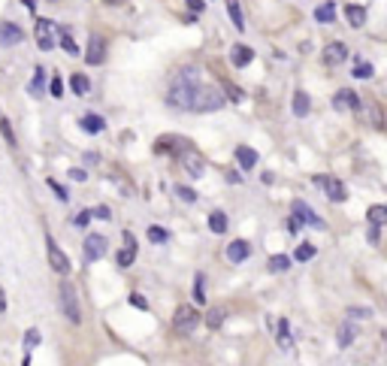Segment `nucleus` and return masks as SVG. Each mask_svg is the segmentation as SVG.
Returning <instances> with one entry per match:
<instances>
[{
  "label": "nucleus",
  "instance_id": "nucleus-1",
  "mask_svg": "<svg viewBox=\"0 0 387 366\" xmlns=\"http://www.w3.org/2000/svg\"><path fill=\"white\" fill-rule=\"evenodd\" d=\"M200 88V70L197 67H182L172 79V85L167 91V103L172 110H182V112H191V103H194V94Z\"/></svg>",
  "mask_w": 387,
  "mask_h": 366
},
{
  "label": "nucleus",
  "instance_id": "nucleus-2",
  "mask_svg": "<svg viewBox=\"0 0 387 366\" xmlns=\"http://www.w3.org/2000/svg\"><path fill=\"white\" fill-rule=\"evenodd\" d=\"M224 103H227V100H224V94H221L215 85H200V88H197V94H194L191 112H215Z\"/></svg>",
  "mask_w": 387,
  "mask_h": 366
},
{
  "label": "nucleus",
  "instance_id": "nucleus-3",
  "mask_svg": "<svg viewBox=\"0 0 387 366\" xmlns=\"http://www.w3.org/2000/svg\"><path fill=\"white\" fill-rule=\"evenodd\" d=\"M197 324H200V312L188 303L179 306L176 315H172V333H179V336H191L197 330Z\"/></svg>",
  "mask_w": 387,
  "mask_h": 366
},
{
  "label": "nucleus",
  "instance_id": "nucleus-4",
  "mask_svg": "<svg viewBox=\"0 0 387 366\" xmlns=\"http://www.w3.org/2000/svg\"><path fill=\"white\" fill-rule=\"evenodd\" d=\"M57 299H61V309H64V318L70 324H79L82 321V312H79V299H76V288L70 281H61L57 285Z\"/></svg>",
  "mask_w": 387,
  "mask_h": 366
},
{
  "label": "nucleus",
  "instance_id": "nucleus-5",
  "mask_svg": "<svg viewBox=\"0 0 387 366\" xmlns=\"http://www.w3.org/2000/svg\"><path fill=\"white\" fill-rule=\"evenodd\" d=\"M46 254H48V263H52V270L57 272V276H67L70 272V257L61 252V245H57L52 236L46 239Z\"/></svg>",
  "mask_w": 387,
  "mask_h": 366
},
{
  "label": "nucleus",
  "instance_id": "nucleus-6",
  "mask_svg": "<svg viewBox=\"0 0 387 366\" xmlns=\"http://www.w3.org/2000/svg\"><path fill=\"white\" fill-rule=\"evenodd\" d=\"M315 185L324 188L327 200H333V203H345L348 200V191H345V185L339 179H330V176H315Z\"/></svg>",
  "mask_w": 387,
  "mask_h": 366
},
{
  "label": "nucleus",
  "instance_id": "nucleus-7",
  "mask_svg": "<svg viewBox=\"0 0 387 366\" xmlns=\"http://www.w3.org/2000/svg\"><path fill=\"white\" fill-rule=\"evenodd\" d=\"M179 161H182V166H185V173H188V176H194V179H200L203 173H206V161H203V155H200V152H194L191 146H188L185 152L179 155Z\"/></svg>",
  "mask_w": 387,
  "mask_h": 366
},
{
  "label": "nucleus",
  "instance_id": "nucleus-8",
  "mask_svg": "<svg viewBox=\"0 0 387 366\" xmlns=\"http://www.w3.org/2000/svg\"><path fill=\"white\" fill-rule=\"evenodd\" d=\"M106 248H109V243H106V236H100V233H91V236H85V261L88 263H97L106 254Z\"/></svg>",
  "mask_w": 387,
  "mask_h": 366
},
{
  "label": "nucleus",
  "instance_id": "nucleus-9",
  "mask_svg": "<svg viewBox=\"0 0 387 366\" xmlns=\"http://www.w3.org/2000/svg\"><path fill=\"white\" fill-rule=\"evenodd\" d=\"M103 61H106V40L97 37V33H91V37H88V49H85V64L97 67Z\"/></svg>",
  "mask_w": 387,
  "mask_h": 366
},
{
  "label": "nucleus",
  "instance_id": "nucleus-10",
  "mask_svg": "<svg viewBox=\"0 0 387 366\" xmlns=\"http://www.w3.org/2000/svg\"><path fill=\"white\" fill-rule=\"evenodd\" d=\"M37 46L43 52H52L55 49V24L48 19H37Z\"/></svg>",
  "mask_w": 387,
  "mask_h": 366
},
{
  "label": "nucleus",
  "instance_id": "nucleus-11",
  "mask_svg": "<svg viewBox=\"0 0 387 366\" xmlns=\"http://www.w3.org/2000/svg\"><path fill=\"white\" fill-rule=\"evenodd\" d=\"M291 212L296 215V221H300V224H312V227H318V230H324V227H327V224H324V221H321L318 215H315V209H309V206L303 203V200H294Z\"/></svg>",
  "mask_w": 387,
  "mask_h": 366
},
{
  "label": "nucleus",
  "instance_id": "nucleus-12",
  "mask_svg": "<svg viewBox=\"0 0 387 366\" xmlns=\"http://www.w3.org/2000/svg\"><path fill=\"white\" fill-rule=\"evenodd\" d=\"M21 40H24V31L19 28V24L0 21V46H3V49H12V46H19Z\"/></svg>",
  "mask_w": 387,
  "mask_h": 366
},
{
  "label": "nucleus",
  "instance_id": "nucleus-13",
  "mask_svg": "<svg viewBox=\"0 0 387 366\" xmlns=\"http://www.w3.org/2000/svg\"><path fill=\"white\" fill-rule=\"evenodd\" d=\"M333 110H339V112H345V110H363V103H360V97L354 94L351 88H342L339 94L333 97Z\"/></svg>",
  "mask_w": 387,
  "mask_h": 366
},
{
  "label": "nucleus",
  "instance_id": "nucleus-14",
  "mask_svg": "<svg viewBox=\"0 0 387 366\" xmlns=\"http://www.w3.org/2000/svg\"><path fill=\"white\" fill-rule=\"evenodd\" d=\"M115 261H118L121 270H127V266L136 261V239H134V233H125V248L118 252V257H115Z\"/></svg>",
  "mask_w": 387,
  "mask_h": 366
},
{
  "label": "nucleus",
  "instance_id": "nucleus-15",
  "mask_svg": "<svg viewBox=\"0 0 387 366\" xmlns=\"http://www.w3.org/2000/svg\"><path fill=\"white\" fill-rule=\"evenodd\" d=\"M345 58H348V46H345V43H330L324 49V64L327 67H339Z\"/></svg>",
  "mask_w": 387,
  "mask_h": 366
},
{
  "label": "nucleus",
  "instance_id": "nucleus-16",
  "mask_svg": "<svg viewBox=\"0 0 387 366\" xmlns=\"http://www.w3.org/2000/svg\"><path fill=\"white\" fill-rule=\"evenodd\" d=\"M254 61V49H249V46H242V43H236L233 49H230V64L233 67H249Z\"/></svg>",
  "mask_w": 387,
  "mask_h": 366
},
{
  "label": "nucleus",
  "instance_id": "nucleus-17",
  "mask_svg": "<svg viewBox=\"0 0 387 366\" xmlns=\"http://www.w3.org/2000/svg\"><path fill=\"white\" fill-rule=\"evenodd\" d=\"M249 254H251V245L245 243V239H233V243L227 245V261L230 263H242Z\"/></svg>",
  "mask_w": 387,
  "mask_h": 366
},
{
  "label": "nucleus",
  "instance_id": "nucleus-18",
  "mask_svg": "<svg viewBox=\"0 0 387 366\" xmlns=\"http://www.w3.org/2000/svg\"><path fill=\"white\" fill-rule=\"evenodd\" d=\"M188 148L185 139H179V137H161L158 139V152H172V155H182Z\"/></svg>",
  "mask_w": 387,
  "mask_h": 366
},
{
  "label": "nucleus",
  "instance_id": "nucleus-19",
  "mask_svg": "<svg viewBox=\"0 0 387 366\" xmlns=\"http://www.w3.org/2000/svg\"><path fill=\"white\" fill-rule=\"evenodd\" d=\"M354 339H357V324H354V321H345L342 327H339V336H336V345H339V348H348Z\"/></svg>",
  "mask_w": 387,
  "mask_h": 366
},
{
  "label": "nucleus",
  "instance_id": "nucleus-20",
  "mask_svg": "<svg viewBox=\"0 0 387 366\" xmlns=\"http://www.w3.org/2000/svg\"><path fill=\"white\" fill-rule=\"evenodd\" d=\"M236 164H240L242 170H251V166H258V152L249 146H240L236 148Z\"/></svg>",
  "mask_w": 387,
  "mask_h": 366
},
{
  "label": "nucleus",
  "instance_id": "nucleus-21",
  "mask_svg": "<svg viewBox=\"0 0 387 366\" xmlns=\"http://www.w3.org/2000/svg\"><path fill=\"white\" fill-rule=\"evenodd\" d=\"M345 19H348V24H351V28H363V24H366V10H363V6H345Z\"/></svg>",
  "mask_w": 387,
  "mask_h": 366
},
{
  "label": "nucleus",
  "instance_id": "nucleus-22",
  "mask_svg": "<svg viewBox=\"0 0 387 366\" xmlns=\"http://www.w3.org/2000/svg\"><path fill=\"white\" fill-rule=\"evenodd\" d=\"M309 110H312L309 94H306V91H296V94H294V115H296V119H306Z\"/></svg>",
  "mask_w": 387,
  "mask_h": 366
},
{
  "label": "nucleus",
  "instance_id": "nucleus-23",
  "mask_svg": "<svg viewBox=\"0 0 387 366\" xmlns=\"http://www.w3.org/2000/svg\"><path fill=\"white\" fill-rule=\"evenodd\" d=\"M82 130H85V133H103L106 130V121L100 119V115L88 112L85 119H82Z\"/></svg>",
  "mask_w": 387,
  "mask_h": 366
},
{
  "label": "nucleus",
  "instance_id": "nucleus-24",
  "mask_svg": "<svg viewBox=\"0 0 387 366\" xmlns=\"http://www.w3.org/2000/svg\"><path fill=\"white\" fill-rule=\"evenodd\" d=\"M227 12H230V21L236 24V31H245V15H242L240 0H227Z\"/></svg>",
  "mask_w": 387,
  "mask_h": 366
},
{
  "label": "nucleus",
  "instance_id": "nucleus-25",
  "mask_svg": "<svg viewBox=\"0 0 387 366\" xmlns=\"http://www.w3.org/2000/svg\"><path fill=\"white\" fill-rule=\"evenodd\" d=\"M291 345H294V339H291V324L282 318V321H278V348H282V351H291Z\"/></svg>",
  "mask_w": 387,
  "mask_h": 366
},
{
  "label": "nucleus",
  "instance_id": "nucleus-26",
  "mask_svg": "<svg viewBox=\"0 0 387 366\" xmlns=\"http://www.w3.org/2000/svg\"><path fill=\"white\" fill-rule=\"evenodd\" d=\"M366 218H369V224H375V227H381V224H387V206H381V203L369 206Z\"/></svg>",
  "mask_w": 387,
  "mask_h": 366
},
{
  "label": "nucleus",
  "instance_id": "nucleus-27",
  "mask_svg": "<svg viewBox=\"0 0 387 366\" xmlns=\"http://www.w3.org/2000/svg\"><path fill=\"white\" fill-rule=\"evenodd\" d=\"M70 88L76 91L79 97H85L88 91H91V82H88V76H82V73H73V76H70Z\"/></svg>",
  "mask_w": 387,
  "mask_h": 366
},
{
  "label": "nucleus",
  "instance_id": "nucleus-28",
  "mask_svg": "<svg viewBox=\"0 0 387 366\" xmlns=\"http://www.w3.org/2000/svg\"><path fill=\"white\" fill-rule=\"evenodd\" d=\"M209 230L212 233H227V215L221 212V209H215L209 215Z\"/></svg>",
  "mask_w": 387,
  "mask_h": 366
},
{
  "label": "nucleus",
  "instance_id": "nucleus-29",
  "mask_svg": "<svg viewBox=\"0 0 387 366\" xmlns=\"http://www.w3.org/2000/svg\"><path fill=\"white\" fill-rule=\"evenodd\" d=\"M61 31V49L67 55H79V46H76V40H73V33H70V28H57Z\"/></svg>",
  "mask_w": 387,
  "mask_h": 366
},
{
  "label": "nucleus",
  "instance_id": "nucleus-30",
  "mask_svg": "<svg viewBox=\"0 0 387 366\" xmlns=\"http://www.w3.org/2000/svg\"><path fill=\"white\" fill-rule=\"evenodd\" d=\"M333 19H336V3H321L318 10H315V21L327 24V21H333Z\"/></svg>",
  "mask_w": 387,
  "mask_h": 366
},
{
  "label": "nucleus",
  "instance_id": "nucleus-31",
  "mask_svg": "<svg viewBox=\"0 0 387 366\" xmlns=\"http://www.w3.org/2000/svg\"><path fill=\"white\" fill-rule=\"evenodd\" d=\"M224 318H227V309H212L209 315H206V327H209V330H218L221 324H224Z\"/></svg>",
  "mask_w": 387,
  "mask_h": 366
},
{
  "label": "nucleus",
  "instance_id": "nucleus-32",
  "mask_svg": "<svg viewBox=\"0 0 387 366\" xmlns=\"http://www.w3.org/2000/svg\"><path fill=\"white\" fill-rule=\"evenodd\" d=\"M269 270H273V272L291 270V257H287V254H273V257H269Z\"/></svg>",
  "mask_w": 387,
  "mask_h": 366
},
{
  "label": "nucleus",
  "instance_id": "nucleus-33",
  "mask_svg": "<svg viewBox=\"0 0 387 366\" xmlns=\"http://www.w3.org/2000/svg\"><path fill=\"white\" fill-rule=\"evenodd\" d=\"M372 73H375V67L369 61H357V64H354V79H372Z\"/></svg>",
  "mask_w": 387,
  "mask_h": 366
},
{
  "label": "nucleus",
  "instance_id": "nucleus-34",
  "mask_svg": "<svg viewBox=\"0 0 387 366\" xmlns=\"http://www.w3.org/2000/svg\"><path fill=\"white\" fill-rule=\"evenodd\" d=\"M224 94H227L224 100H230V103H242V97H245L242 88H236L233 82H224Z\"/></svg>",
  "mask_w": 387,
  "mask_h": 366
},
{
  "label": "nucleus",
  "instance_id": "nucleus-35",
  "mask_svg": "<svg viewBox=\"0 0 387 366\" xmlns=\"http://www.w3.org/2000/svg\"><path fill=\"white\" fill-rule=\"evenodd\" d=\"M43 82H46V70L43 67H37V73H34V82H30V94H43Z\"/></svg>",
  "mask_w": 387,
  "mask_h": 366
},
{
  "label": "nucleus",
  "instance_id": "nucleus-36",
  "mask_svg": "<svg viewBox=\"0 0 387 366\" xmlns=\"http://www.w3.org/2000/svg\"><path fill=\"white\" fill-rule=\"evenodd\" d=\"M312 257H315V245H309V243H303L300 248H296V252H294V261H312Z\"/></svg>",
  "mask_w": 387,
  "mask_h": 366
},
{
  "label": "nucleus",
  "instance_id": "nucleus-37",
  "mask_svg": "<svg viewBox=\"0 0 387 366\" xmlns=\"http://www.w3.org/2000/svg\"><path fill=\"white\" fill-rule=\"evenodd\" d=\"M366 112H369V124L381 130V128H384V121H381V110H378L375 103H366Z\"/></svg>",
  "mask_w": 387,
  "mask_h": 366
},
{
  "label": "nucleus",
  "instance_id": "nucleus-38",
  "mask_svg": "<svg viewBox=\"0 0 387 366\" xmlns=\"http://www.w3.org/2000/svg\"><path fill=\"white\" fill-rule=\"evenodd\" d=\"M369 318H372V312H369V309H360V306H351V309H348V321H354V324H357V321H369Z\"/></svg>",
  "mask_w": 387,
  "mask_h": 366
},
{
  "label": "nucleus",
  "instance_id": "nucleus-39",
  "mask_svg": "<svg viewBox=\"0 0 387 366\" xmlns=\"http://www.w3.org/2000/svg\"><path fill=\"white\" fill-rule=\"evenodd\" d=\"M0 133H3V139H6V146L10 148H15V133H12V128H10V121L0 115Z\"/></svg>",
  "mask_w": 387,
  "mask_h": 366
},
{
  "label": "nucleus",
  "instance_id": "nucleus-40",
  "mask_svg": "<svg viewBox=\"0 0 387 366\" xmlns=\"http://www.w3.org/2000/svg\"><path fill=\"white\" fill-rule=\"evenodd\" d=\"M148 239H152L154 245H161V243H167V239H170V233L163 227H148Z\"/></svg>",
  "mask_w": 387,
  "mask_h": 366
},
{
  "label": "nucleus",
  "instance_id": "nucleus-41",
  "mask_svg": "<svg viewBox=\"0 0 387 366\" xmlns=\"http://www.w3.org/2000/svg\"><path fill=\"white\" fill-rule=\"evenodd\" d=\"M176 197L185 200V203H197V191H191L188 185H176Z\"/></svg>",
  "mask_w": 387,
  "mask_h": 366
},
{
  "label": "nucleus",
  "instance_id": "nucleus-42",
  "mask_svg": "<svg viewBox=\"0 0 387 366\" xmlns=\"http://www.w3.org/2000/svg\"><path fill=\"white\" fill-rule=\"evenodd\" d=\"M39 345V330H28V336H24V351H30V348H37Z\"/></svg>",
  "mask_w": 387,
  "mask_h": 366
},
{
  "label": "nucleus",
  "instance_id": "nucleus-43",
  "mask_svg": "<svg viewBox=\"0 0 387 366\" xmlns=\"http://www.w3.org/2000/svg\"><path fill=\"white\" fill-rule=\"evenodd\" d=\"M194 299L197 303H206V294H203V276H197V281H194Z\"/></svg>",
  "mask_w": 387,
  "mask_h": 366
},
{
  "label": "nucleus",
  "instance_id": "nucleus-44",
  "mask_svg": "<svg viewBox=\"0 0 387 366\" xmlns=\"http://www.w3.org/2000/svg\"><path fill=\"white\" fill-rule=\"evenodd\" d=\"M48 91H52V97H64V82L55 76L52 82H48Z\"/></svg>",
  "mask_w": 387,
  "mask_h": 366
},
{
  "label": "nucleus",
  "instance_id": "nucleus-45",
  "mask_svg": "<svg viewBox=\"0 0 387 366\" xmlns=\"http://www.w3.org/2000/svg\"><path fill=\"white\" fill-rule=\"evenodd\" d=\"M91 218H94L91 209H85V212H79V215H76V221H73V224H76V227H85V224L91 221Z\"/></svg>",
  "mask_w": 387,
  "mask_h": 366
},
{
  "label": "nucleus",
  "instance_id": "nucleus-46",
  "mask_svg": "<svg viewBox=\"0 0 387 366\" xmlns=\"http://www.w3.org/2000/svg\"><path fill=\"white\" fill-rule=\"evenodd\" d=\"M48 188H52L55 194H57V200H67V191H64V185H57L55 179H48Z\"/></svg>",
  "mask_w": 387,
  "mask_h": 366
},
{
  "label": "nucleus",
  "instance_id": "nucleus-47",
  "mask_svg": "<svg viewBox=\"0 0 387 366\" xmlns=\"http://www.w3.org/2000/svg\"><path fill=\"white\" fill-rule=\"evenodd\" d=\"M91 215H97V218H103V221H109V218H112V212H109V206H97V209H94Z\"/></svg>",
  "mask_w": 387,
  "mask_h": 366
},
{
  "label": "nucleus",
  "instance_id": "nucleus-48",
  "mask_svg": "<svg viewBox=\"0 0 387 366\" xmlns=\"http://www.w3.org/2000/svg\"><path fill=\"white\" fill-rule=\"evenodd\" d=\"M185 3H188V10H191V12H203L206 10L203 0H185Z\"/></svg>",
  "mask_w": 387,
  "mask_h": 366
},
{
  "label": "nucleus",
  "instance_id": "nucleus-49",
  "mask_svg": "<svg viewBox=\"0 0 387 366\" xmlns=\"http://www.w3.org/2000/svg\"><path fill=\"white\" fill-rule=\"evenodd\" d=\"M378 239H381V227H375V224H372V227H369V243L378 245Z\"/></svg>",
  "mask_w": 387,
  "mask_h": 366
},
{
  "label": "nucleus",
  "instance_id": "nucleus-50",
  "mask_svg": "<svg viewBox=\"0 0 387 366\" xmlns=\"http://www.w3.org/2000/svg\"><path fill=\"white\" fill-rule=\"evenodd\" d=\"M130 303L136 306V309H148V303H145V297H139V294H134L130 297Z\"/></svg>",
  "mask_w": 387,
  "mask_h": 366
},
{
  "label": "nucleus",
  "instance_id": "nucleus-51",
  "mask_svg": "<svg viewBox=\"0 0 387 366\" xmlns=\"http://www.w3.org/2000/svg\"><path fill=\"white\" fill-rule=\"evenodd\" d=\"M285 227H287V230H291V233H296V230H300V227H303V224H300V221H296V215H291V218H287V224H285Z\"/></svg>",
  "mask_w": 387,
  "mask_h": 366
},
{
  "label": "nucleus",
  "instance_id": "nucleus-52",
  "mask_svg": "<svg viewBox=\"0 0 387 366\" xmlns=\"http://www.w3.org/2000/svg\"><path fill=\"white\" fill-rule=\"evenodd\" d=\"M70 176L76 179V182H85V179H88V173H85V170H70Z\"/></svg>",
  "mask_w": 387,
  "mask_h": 366
},
{
  "label": "nucleus",
  "instance_id": "nucleus-53",
  "mask_svg": "<svg viewBox=\"0 0 387 366\" xmlns=\"http://www.w3.org/2000/svg\"><path fill=\"white\" fill-rule=\"evenodd\" d=\"M21 3H24V6H28V10H30V12H34V10H37V0H21Z\"/></svg>",
  "mask_w": 387,
  "mask_h": 366
},
{
  "label": "nucleus",
  "instance_id": "nucleus-54",
  "mask_svg": "<svg viewBox=\"0 0 387 366\" xmlns=\"http://www.w3.org/2000/svg\"><path fill=\"white\" fill-rule=\"evenodd\" d=\"M6 312V297H3V290H0V315Z\"/></svg>",
  "mask_w": 387,
  "mask_h": 366
},
{
  "label": "nucleus",
  "instance_id": "nucleus-55",
  "mask_svg": "<svg viewBox=\"0 0 387 366\" xmlns=\"http://www.w3.org/2000/svg\"><path fill=\"white\" fill-rule=\"evenodd\" d=\"M21 366H30V354L24 351V360H21Z\"/></svg>",
  "mask_w": 387,
  "mask_h": 366
}]
</instances>
